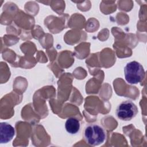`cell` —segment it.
Masks as SVG:
<instances>
[{
	"mask_svg": "<svg viewBox=\"0 0 147 147\" xmlns=\"http://www.w3.org/2000/svg\"><path fill=\"white\" fill-rule=\"evenodd\" d=\"M83 136L88 144L98 146L105 141L107 134L102 126L96 123H91L87 125L84 128Z\"/></svg>",
	"mask_w": 147,
	"mask_h": 147,
	"instance_id": "cell-1",
	"label": "cell"
},
{
	"mask_svg": "<svg viewBox=\"0 0 147 147\" xmlns=\"http://www.w3.org/2000/svg\"><path fill=\"white\" fill-rule=\"evenodd\" d=\"M126 81L130 84H136L141 82L145 77V71L142 65L136 61L126 64L124 68Z\"/></svg>",
	"mask_w": 147,
	"mask_h": 147,
	"instance_id": "cell-2",
	"label": "cell"
},
{
	"mask_svg": "<svg viewBox=\"0 0 147 147\" xmlns=\"http://www.w3.org/2000/svg\"><path fill=\"white\" fill-rule=\"evenodd\" d=\"M14 127L7 122H1L0 124V142L6 144L10 142L15 136Z\"/></svg>",
	"mask_w": 147,
	"mask_h": 147,
	"instance_id": "cell-4",
	"label": "cell"
},
{
	"mask_svg": "<svg viewBox=\"0 0 147 147\" xmlns=\"http://www.w3.org/2000/svg\"><path fill=\"white\" fill-rule=\"evenodd\" d=\"M65 128L69 134H76L80 129V121L75 117H69L65 121Z\"/></svg>",
	"mask_w": 147,
	"mask_h": 147,
	"instance_id": "cell-5",
	"label": "cell"
},
{
	"mask_svg": "<svg viewBox=\"0 0 147 147\" xmlns=\"http://www.w3.org/2000/svg\"><path fill=\"white\" fill-rule=\"evenodd\" d=\"M138 113L137 106L131 100H127L122 102L117 106L115 114L118 118L122 121H130Z\"/></svg>",
	"mask_w": 147,
	"mask_h": 147,
	"instance_id": "cell-3",
	"label": "cell"
}]
</instances>
